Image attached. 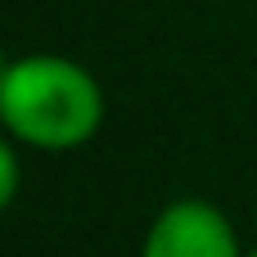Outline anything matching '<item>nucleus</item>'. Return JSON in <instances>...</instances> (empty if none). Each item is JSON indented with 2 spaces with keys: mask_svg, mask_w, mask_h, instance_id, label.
Instances as JSON below:
<instances>
[{
  "mask_svg": "<svg viewBox=\"0 0 257 257\" xmlns=\"http://www.w3.org/2000/svg\"><path fill=\"white\" fill-rule=\"evenodd\" d=\"M0 122L36 149H77L104 122V90L72 59L27 54L0 81Z\"/></svg>",
  "mask_w": 257,
  "mask_h": 257,
  "instance_id": "1",
  "label": "nucleus"
},
{
  "mask_svg": "<svg viewBox=\"0 0 257 257\" xmlns=\"http://www.w3.org/2000/svg\"><path fill=\"white\" fill-rule=\"evenodd\" d=\"M140 257H244V253H239L235 226L226 221L221 208H212L203 199H176L154 217Z\"/></svg>",
  "mask_w": 257,
  "mask_h": 257,
  "instance_id": "2",
  "label": "nucleus"
},
{
  "mask_svg": "<svg viewBox=\"0 0 257 257\" xmlns=\"http://www.w3.org/2000/svg\"><path fill=\"white\" fill-rule=\"evenodd\" d=\"M14 194H18V158H14V149L0 140V208H9Z\"/></svg>",
  "mask_w": 257,
  "mask_h": 257,
  "instance_id": "3",
  "label": "nucleus"
},
{
  "mask_svg": "<svg viewBox=\"0 0 257 257\" xmlns=\"http://www.w3.org/2000/svg\"><path fill=\"white\" fill-rule=\"evenodd\" d=\"M5 72H9V59H5V50H0V81H5Z\"/></svg>",
  "mask_w": 257,
  "mask_h": 257,
  "instance_id": "4",
  "label": "nucleus"
},
{
  "mask_svg": "<svg viewBox=\"0 0 257 257\" xmlns=\"http://www.w3.org/2000/svg\"><path fill=\"white\" fill-rule=\"evenodd\" d=\"M248 257H257V248H253V253H248Z\"/></svg>",
  "mask_w": 257,
  "mask_h": 257,
  "instance_id": "5",
  "label": "nucleus"
}]
</instances>
